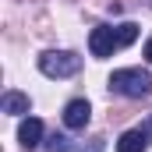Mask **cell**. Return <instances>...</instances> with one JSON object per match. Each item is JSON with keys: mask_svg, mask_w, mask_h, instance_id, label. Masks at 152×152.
I'll use <instances>...</instances> for the list:
<instances>
[{"mask_svg": "<svg viewBox=\"0 0 152 152\" xmlns=\"http://www.w3.org/2000/svg\"><path fill=\"white\" fill-rule=\"evenodd\" d=\"M110 88H113L117 96L142 99V96L152 92V78H149V71H142V67H120V71L110 75Z\"/></svg>", "mask_w": 152, "mask_h": 152, "instance_id": "6da1fadb", "label": "cell"}, {"mask_svg": "<svg viewBox=\"0 0 152 152\" xmlns=\"http://www.w3.org/2000/svg\"><path fill=\"white\" fill-rule=\"evenodd\" d=\"M39 71L46 78H75L81 71V57L71 50H46L39 57Z\"/></svg>", "mask_w": 152, "mask_h": 152, "instance_id": "7a4b0ae2", "label": "cell"}, {"mask_svg": "<svg viewBox=\"0 0 152 152\" xmlns=\"http://www.w3.org/2000/svg\"><path fill=\"white\" fill-rule=\"evenodd\" d=\"M88 50H92V57H113V50H120L117 28H110V25L92 28V32H88Z\"/></svg>", "mask_w": 152, "mask_h": 152, "instance_id": "3957f363", "label": "cell"}, {"mask_svg": "<svg viewBox=\"0 0 152 152\" xmlns=\"http://www.w3.org/2000/svg\"><path fill=\"white\" fill-rule=\"evenodd\" d=\"M149 142H152L149 127H131V131H124L117 138V152H145Z\"/></svg>", "mask_w": 152, "mask_h": 152, "instance_id": "277c9868", "label": "cell"}, {"mask_svg": "<svg viewBox=\"0 0 152 152\" xmlns=\"http://www.w3.org/2000/svg\"><path fill=\"white\" fill-rule=\"evenodd\" d=\"M88 117H92L88 99H71V103L64 106V124H67L71 131H81V127L88 124Z\"/></svg>", "mask_w": 152, "mask_h": 152, "instance_id": "5b68a950", "label": "cell"}, {"mask_svg": "<svg viewBox=\"0 0 152 152\" xmlns=\"http://www.w3.org/2000/svg\"><path fill=\"white\" fill-rule=\"evenodd\" d=\"M0 110H4V113H11V117H21V113H28V110H32V99H28L25 92L7 88V92L0 96Z\"/></svg>", "mask_w": 152, "mask_h": 152, "instance_id": "8992f818", "label": "cell"}, {"mask_svg": "<svg viewBox=\"0 0 152 152\" xmlns=\"http://www.w3.org/2000/svg\"><path fill=\"white\" fill-rule=\"evenodd\" d=\"M18 142H21L25 149H36L39 142H42V120L25 117V120H21V127H18Z\"/></svg>", "mask_w": 152, "mask_h": 152, "instance_id": "52a82bcc", "label": "cell"}, {"mask_svg": "<svg viewBox=\"0 0 152 152\" xmlns=\"http://www.w3.org/2000/svg\"><path fill=\"white\" fill-rule=\"evenodd\" d=\"M117 39H120V46H131V42L138 39V25H134V21H124V25H117Z\"/></svg>", "mask_w": 152, "mask_h": 152, "instance_id": "ba28073f", "label": "cell"}, {"mask_svg": "<svg viewBox=\"0 0 152 152\" xmlns=\"http://www.w3.org/2000/svg\"><path fill=\"white\" fill-rule=\"evenodd\" d=\"M46 152H71L67 134H50V138H46Z\"/></svg>", "mask_w": 152, "mask_h": 152, "instance_id": "9c48e42d", "label": "cell"}, {"mask_svg": "<svg viewBox=\"0 0 152 152\" xmlns=\"http://www.w3.org/2000/svg\"><path fill=\"white\" fill-rule=\"evenodd\" d=\"M145 57H149V64H152V39L145 42Z\"/></svg>", "mask_w": 152, "mask_h": 152, "instance_id": "30bf717a", "label": "cell"}]
</instances>
